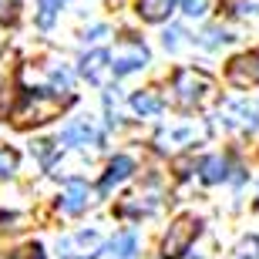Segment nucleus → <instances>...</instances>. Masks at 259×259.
<instances>
[{
    "instance_id": "nucleus-5",
    "label": "nucleus",
    "mask_w": 259,
    "mask_h": 259,
    "mask_svg": "<svg viewBox=\"0 0 259 259\" xmlns=\"http://www.w3.org/2000/svg\"><path fill=\"white\" fill-rule=\"evenodd\" d=\"M222 118L232 132H256L259 128V105L249 98H236L222 105Z\"/></svg>"
},
{
    "instance_id": "nucleus-21",
    "label": "nucleus",
    "mask_w": 259,
    "mask_h": 259,
    "mask_svg": "<svg viewBox=\"0 0 259 259\" xmlns=\"http://www.w3.org/2000/svg\"><path fill=\"white\" fill-rule=\"evenodd\" d=\"M232 259H259V239H246Z\"/></svg>"
},
{
    "instance_id": "nucleus-2",
    "label": "nucleus",
    "mask_w": 259,
    "mask_h": 259,
    "mask_svg": "<svg viewBox=\"0 0 259 259\" xmlns=\"http://www.w3.org/2000/svg\"><path fill=\"white\" fill-rule=\"evenodd\" d=\"M212 77L195 71V67H182L175 71L172 77V101L182 111H195V108H205L212 101Z\"/></svg>"
},
{
    "instance_id": "nucleus-4",
    "label": "nucleus",
    "mask_w": 259,
    "mask_h": 259,
    "mask_svg": "<svg viewBox=\"0 0 259 259\" xmlns=\"http://www.w3.org/2000/svg\"><path fill=\"white\" fill-rule=\"evenodd\" d=\"M145 64H148V48H145L142 40H121L111 51V74L115 77H125Z\"/></svg>"
},
{
    "instance_id": "nucleus-23",
    "label": "nucleus",
    "mask_w": 259,
    "mask_h": 259,
    "mask_svg": "<svg viewBox=\"0 0 259 259\" xmlns=\"http://www.w3.org/2000/svg\"><path fill=\"white\" fill-rule=\"evenodd\" d=\"M10 259H44V249H40L37 242H34V246H24V249L10 252Z\"/></svg>"
},
{
    "instance_id": "nucleus-13",
    "label": "nucleus",
    "mask_w": 259,
    "mask_h": 259,
    "mask_svg": "<svg viewBox=\"0 0 259 259\" xmlns=\"http://www.w3.org/2000/svg\"><path fill=\"white\" fill-rule=\"evenodd\" d=\"M132 108L138 111V115H158L162 111V98L155 95V91H138V95H132Z\"/></svg>"
},
{
    "instance_id": "nucleus-17",
    "label": "nucleus",
    "mask_w": 259,
    "mask_h": 259,
    "mask_svg": "<svg viewBox=\"0 0 259 259\" xmlns=\"http://www.w3.org/2000/svg\"><path fill=\"white\" fill-rule=\"evenodd\" d=\"M67 0H37V24L40 27H51L54 17H58V10L64 7Z\"/></svg>"
},
{
    "instance_id": "nucleus-12",
    "label": "nucleus",
    "mask_w": 259,
    "mask_h": 259,
    "mask_svg": "<svg viewBox=\"0 0 259 259\" xmlns=\"http://www.w3.org/2000/svg\"><path fill=\"white\" fill-rule=\"evenodd\" d=\"M175 0H138V14H142V20H152V24H158V20H165L168 14H172Z\"/></svg>"
},
{
    "instance_id": "nucleus-24",
    "label": "nucleus",
    "mask_w": 259,
    "mask_h": 259,
    "mask_svg": "<svg viewBox=\"0 0 259 259\" xmlns=\"http://www.w3.org/2000/svg\"><path fill=\"white\" fill-rule=\"evenodd\" d=\"M34 152L40 155V162L48 165L51 158H54V142H34Z\"/></svg>"
},
{
    "instance_id": "nucleus-14",
    "label": "nucleus",
    "mask_w": 259,
    "mask_h": 259,
    "mask_svg": "<svg viewBox=\"0 0 259 259\" xmlns=\"http://www.w3.org/2000/svg\"><path fill=\"white\" fill-rule=\"evenodd\" d=\"M226 175H229V162H226V158L215 155V158H205V162H202V182L212 185V182H222Z\"/></svg>"
},
{
    "instance_id": "nucleus-25",
    "label": "nucleus",
    "mask_w": 259,
    "mask_h": 259,
    "mask_svg": "<svg viewBox=\"0 0 259 259\" xmlns=\"http://www.w3.org/2000/svg\"><path fill=\"white\" fill-rule=\"evenodd\" d=\"M179 37H182V30H179V27H168L162 34V40H165V48H168V51H179Z\"/></svg>"
},
{
    "instance_id": "nucleus-11",
    "label": "nucleus",
    "mask_w": 259,
    "mask_h": 259,
    "mask_svg": "<svg viewBox=\"0 0 259 259\" xmlns=\"http://www.w3.org/2000/svg\"><path fill=\"white\" fill-rule=\"evenodd\" d=\"M61 142L64 145H88V142H98V128L91 121H71V125L61 132Z\"/></svg>"
},
{
    "instance_id": "nucleus-9",
    "label": "nucleus",
    "mask_w": 259,
    "mask_h": 259,
    "mask_svg": "<svg viewBox=\"0 0 259 259\" xmlns=\"http://www.w3.org/2000/svg\"><path fill=\"white\" fill-rule=\"evenodd\" d=\"M88 202H91V189H88L84 182H71L64 189V195H61V212L77 215V212L88 209Z\"/></svg>"
},
{
    "instance_id": "nucleus-10",
    "label": "nucleus",
    "mask_w": 259,
    "mask_h": 259,
    "mask_svg": "<svg viewBox=\"0 0 259 259\" xmlns=\"http://www.w3.org/2000/svg\"><path fill=\"white\" fill-rule=\"evenodd\" d=\"M132 172H135V162L128 158V155H118V158H111V162H108L105 179H101V192H111V189H115V185H121Z\"/></svg>"
},
{
    "instance_id": "nucleus-19",
    "label": "nucleus",
    "mask_w": 259,
    "mask_h": 259,
    "mask_svg": "<svg viewBox=\"0 0 259 259\" xmlns=\"http://www.w3.org/2000/svg\"><path fill=\"white\" fill-rule=\"evenodd\" d=\"M179 7H182L185 17H202L205 7H209V0H179Z\"/></svg>"
},
{
    "instance_id": "nucleus-1",
    "label": "nucleus",
    "mask_w": 259,
    "mask_h": 259,
    "mask_svg": "<svg viewBox=\"0 0 259 259\" xmlns=\"http://www.w3.org/2000/svg\"><path fill=\"white\" fill-rule=\"evenodd\" d=\"M71 105V95H58L51 88H27L20 91V101L14 105V125H44L51 118H58Z\"/></svg>"
},
{
    "instance_id": "nucleus-16",
    "label": "nucleus",
    "mask_w": 259,
    "mask_h": 259,
    "mask_svg": "<svg viewBox=\"0 0 259 259\" xmlns=\"http://www.w3.org/2000/svg\"><path fill=\"white\" fill-rule=\"evenodd\" d=\"M195 40H199L202 48H209V51H212V48H222V44H229V40H236V37H232L229 30H222V27H205Z\"/></svg>"
},
{
    "instance_id": "nucleus-3",
    "label": "nucleus",
    "mask_w": 259,
    "mask_h": 259,
    "mask_svg": "<svg viewBox=\"0 0 259 259\" xmlns=\"http://www.w3.org/2000/svg\"><path fill=\"white\" fill-rule=\"evenodd\" d=\"M202 232V222L195 215H182V219H175V226L168 229V236L162 239V259H179L182 252H189L195 239H199Z\"/></svg>"
},
{
    "instance_id": "nucleus-6",
    "label": "nucleus",
    "mask_w": 259,
    "mask_h": 259,
    "mask_svg": "<svg viewBox=\"0 0 259 259\" xmlns=\"http://www.w3.org/2000/svg\"><path fill=\"white\" fill-rule=\"evenodd\" d=\"M101 252V236L98 232H74V236H64L58 242V256L61 259H95Z\"/></svg>"
},
{
    "instance_id": "nucleus-22",
    "label": "nucleus",
    "mask_w": 259,
    "mask_h": 259,
    "mask_svg": "<svg viewBox=\"0 0 259 259\" xmlns=\"http://www.w3.org/2000/svg\"><path fill=\"white\" fill-rule=\"evenodd\" d=\"M51 81H54V88H61V91H71V71H67V67H54V71H51Z\"/></svg>"
},
{
    "instance_id": "nucleus-20",
    "label": "nucleus",
    "mask_w": 259,
    "mask_h": 259,
    "mask_svg": "<svg viewBox=\"0 0 259 259\" xmlns=\"http://www.w3.org/2000/svg\"><path fill=\"white\" fill-rule=\"evenodd\" d=\"M20 10V0H0V24H14Z\"/></svg>"
},
{
    "instance_id": "nucleus-8",
    "label": "nucleus",
    "mask_w": 259,
    "mask_h": 259,
    "mask_svg": "<svg viewBox=\"0 0 259 259\" xmlns=\"http://www.w3.org/2000/svg\"><path fill=\"white\" fill-rule=\"evenodd\" d=\"M81 74L91 81V84H108L111 81V54L108 51H91V54H84V61H81Z\"/></svg>"
},
{
    "instance_id": "nucleus-18",
    "label": "nucleus",
    "mask_w": 259,
    "mask_h": 259,
    "mask_svg": "<svg viewBox=\"0 0 259 259\" xmlns=\"http://www.w3.org/2000/svg\"><path fill=\"white\" fill-rule=\"evenodd\" d=\"M14 168H17V152H10V148H0V179L14 175Z\"/></svg>"
},
{
    "instance_id": "nucleus-7",
    "label": "nucleus",
    "mask_w": 259,
    "mask_h": 259,
    "mask_svg": "<svg viewBox=\"0 0 259 259\" xmlns=\"http://www.w3.org/2000/svg\"><path fill=\"white\" fill-rule=\"evenodd\" d=\"M226 77L236 88H256L259 84V54H239V58H232L229 67H226Z\"/></svg>"
},
{
    "instance_id": "nucleus-15",
    "label": "nucleus",
    "mask_w": 259,
    "mask_h": 259,
    "mask_svg": "<svg viewBox=\"0 0 259 259\" xmlns=\"http://www.w3.org/2000/svg\"><path fill=\"white\" fill-rule=\"evenodd\" d=\"M135 249H138L135 232H121V236L111 242V259H135Z\"/></svg>"
}]
</instances>
